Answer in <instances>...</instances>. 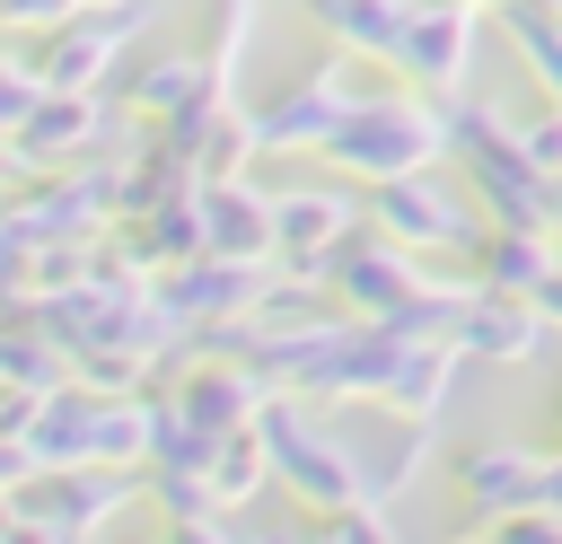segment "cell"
Returning a JSON list of instances; mask_svg holds the SVG:
<instances>
[{
    "mask_svg": "<svg viewBox=\"0 0 562 544\" xmlns=\"http://www.w3.org/2000/svg\"><path fill=\"white\" fill-rule=\"evenodd\" d=\"M439 149H448V114H430L422 97H360V105L342 114V132L325 140V158L351 167V175H369V184L422 175Z\"/></svg>",
    "mask_w": 562,
    "mask_h": 544,
    "instance_id": "obj_1",
    "label": "cell"
},
{
    "mask_svg": "<svg viewBox=\"0 0 562 544\" xmlns=\"http://www.w3.org/2000/svg\"><path fill=\"white\" fill-rule=\"evenodd\" d=\"M255 430H263V447H272V474H281L307 509H351V500H369V474H360L325 430H307L299 404H263Z\"/></svg>",
    "mask_w": 562,
    "mask_h": 544,
    "instance_id": "obj_2",
    "label": "cell"
},
{
    "mask_svg": "<svg viewBox=\"0 0 562 544\" xmlns=\"http://www.w3.org/2000/svg\"><path fill=\"white\" fill-rule=\"evenodd\" d=\"M465 61H474V0H413V18H404V53H395V70H404L413 88H430V97H448V88L465 79Z\"/></svg>",
    "mask_w": 562,
    "mask_h": 544,
    "instance_id": "obj_3",
    "label": "cell"
},
{
    "mask_svg": "<svg viewBox=\"0 0 562 544\" xmlns=\"http://www.w3.org/2000/svg\"><path fill=\"white\" fill-rule=\"evenodd\" d=\"M351 105H360V97L342 88V61H325L316 79H299V88L272 97L263 114H246V132H255V149H325Z\"/></svg>",
    "mask_w": 562,
    "mask_h": 544,
    "instance_id": "obj_4",
    "label": "cell"
},
{
    "mask_svg": "<svg viewBox=\"0 0 562 544\" xmlns=\"http://www.w3.org/2000/svg\"><path fill=\"white\" fill-rule=\"evenodd\" d=\"M457 500H465L483 526H492V518H518V509L544 500V465H536L527 447H501V439H492V447H465V456H457Z\"/></svg>",
    "mask_w": 562,
    "mask_h": 544,
    "instance_id": "obj_5",
    "label": "cell"
},
{
    "mask_svg": "<svg viewBox=\"0 0 562 544\" xmlns=\"http://www.w3.org/2000/svg\"><path fill=\"white\" fill-rule=\"evenodd\" d=\"M378 228H386V246H465L474 228H465V202H448L430 175H395V184H378Z\"/></svg>",
    "mask_w": 562,
    "mask_h": 544,
    "instance_id": "obj_6",
    "label": "cell"
},
{
    "mask_svg": "<svg viewBox=\"0 0 562 544\" xmlns=\"http://www.w3.org/2000/svg\"><path fill=\"white\" fill-rule=\"evenodd\" d=\"M202 237H211L220 263H263L272 254V202L237 175H211L202 184Z\"/></svg>",
    "mask_w": 562,
    "mask_h": 544,
    "instance_id": "obj_7",
    "label": "cell"
},
{
    "mask_svg": "<svg viewBox=\"0 0 562 544\" xmlns=\"http://www.w3.org/2000/svg\"><path fill=\"white\" fill-rule=\"evenodd\" d=\"M132 9H140V0H132ZM132 9H105V18L61 26V44H44V53H35V88H44V97H79V88H88V79L114 61V44H123Z\"/></svg>",
    "mask_w": 562,
    "mask_h": 544,
    "instance_id": "obj_8",
    "label": "cell"
},
{
    "mask_svg": "<svg viewBox=\"0 0 562 544\" xmlns=\"http://www.w3.org/2000/svg\"><path fill=\"white\" fill-rule=\"evenodd\" d=\"M544 342V316L527 307V298H501V290H483L465 316H457V351H483V360H527Z\"/></svg>",
    "mask_w": 562,
    "mask_h": 544,
    "instance_id": "obj_9",
    "label": "cell"
},
{
    "mask_svg": "<svg viewBox=\"0 0 562 544\" xmlns=\"http://www.w3.org/2000/svg\"><path fill=\"white\" fill-rule=\"evenodd\" d=\"M448 386H457V342L422 333V342H404V360H395V377H386V404H395L404 421H430V412L448 404Z\"/></svg>",
    "mask_w": 562,
    "mask_h": 544,
    "instance_id": "obj_10",
    "label": "cell"
},
{
    "mask_svg": "<svg viewBox=\"0 0 562 544\" xmlns=\"http://www.w3.org/2000/svg\"><path fill=\"white\" fill-rule=\"evenodd\" d=\"M176 412L193 421V430H246L255 412H263V377H246V369H202V377H184V395H176Z\"/></svg>",
    "mask_w": 562,
    "mask_h": 544,
    "instance_id": "obj_11",
    "label": "cell"
},
{
    "mask_svg": "<svg viewBox=\"0 0 562 544\" xmlns=\"http://www.w3.org/2000/svg\"><path fill=\"white\" fill-rule=\"evenodd\" d=\"M553 263H562V254H553L544 228H492V237H483V290H501V298H536V281H544Z\"/></svg>",
    "mask_w": 562,
    "mask_h": 544,
    "instance_id": "obj_12",
    "label": "cell"
},
{
    "mask_svg": "<svg viewBox=\"0 0 562 544\" xmlns=\"http://www.w3.org/2000/svg\"><path fill=\"white\" fill-rule=\"evenodd\" d=\"M307 18H325L351 53H404V18H413V0H307Z\"/></svg>",
    "mask_w": 562,
    "mask_h": 544,
    "instance_id": "obj_13",
    "label": "cell"
},
{
    "mask_svg": "<svg viewBox=\"0 0 562 544\" xmlns=\"http://www.w3.org/2000/svg\"><path fill=\"white\" fill-rule=\"evenodd\" d=\"M114 500H123L114 474H79V483H44V491H26L18 518H35V526H79V518H114Z\"/></svg>",
    "mask_w": 562,
    "mask_h": 544,
    "instance_id": "obj_14",
    "label": "cell"
},
{
    "mask_svg": "<svg viewBox=\"0 0 562 544\" xmlns=\"http://www.w3.org/2000/svg\"><path fill=\"white\" fill-rule=\"evenodd\" d=\"M88 132H97V105H88V97H35L26 123H18V149H26V158H61V149H79Z\"/></svg>",
    "mask_w": 562,
    "mask_h": 544,
    "instance_id": "obj_15",
    "label": "cell"
},
{
    "mask_svg": "<svg viewBox=\"0 0 562 544\" xmlns=\"http://www.w3.org/2000/svg\"><path fill=\"white\" fill-rule=\"evenodd\" d=\"M509 44H518V61L553 88V105H562V26L544 18V9H527V0H509Z\"/></svg>",
    "mask_w": 562,
    "mask_h": 544,
    "instance_id": "obj_16",
    "label": "cell"
},
{
    "mask_svg": "<svg viewBox=\"0 0 562 544\" xmlns=\"http://www.w3.org/2000/svg\"><path fill=\"white\" fill-rule=\"evenodd\" d=\"M518 149H527V167L562 175V105H553V114H527V123H518Z\"/></svg>",
    "mask_w": 562,
    "mask_h": 544,
    "instance_id": "obj_17",
    "label": "cell"
},
{
    "mask_svg": "<svg viewBox=\"0 0 562 544\" xmlns=\"http://www.w3.org/2000/svg\"><path fill=\"white\" fill-rule=\"evenodd\" d=\"M334 544H395V526L369 509V500H351V509H334V526H325Z\"/></svg>",
    "mask_w": 562,
    "mask_h": 544,
    "instance_id": "obj_18",
    "label": "cell"
},
{
    "mask_svg": "<svg viewBox=\"0 0 562 544\" xmlns=\"http://www.w3.org/2000/svg\"><path fill=\"white\" fill-rule=\"evenodd\" d=\"M492 544H562V518H553V509H518V518H492Z\"/></svg>",
    "mask_w": 562,
    "mask_h": 544,
    "instance_id": "obj_19",
    "label": "cell"
},
{
    "mask_svg": "<svg viewBox=\"0 0 562 544\" xmlns=\"http://www.w3.org/2000/svg\"><path fill=\"white\" fill-rule=\"evenodd\" d=\"M527 307H536V316H544V325H562V263H553V272H544V281H536V298H527Z\"/></svg>",
    "mask_w": 562,
    "mask_h": 544,
    "instance_id": "obj_20",
    "label": "cell"
},
{
    "mask_svg": "<svg viewBox=\"0 0 562 544\" xmlns=\"http://www.w3.org/2000/svg\"><path fill=\"white\" fill-rule=\"evenodd\" d=\"M18 474H35V456L26 447H0V483H18Z\"/></svg>",
    "mask_w": 562,
    "mask_h": 544,
    "instance_id": "obj_21",
    "label": "cell"
},
{
    "mask_svg": "<svg viewBox=\"0 0 562 544\" xmlns=\"http://www.w3.org/2000/svg\"><path fill=\"white\" fill-rule=\"evenodd\" d=\"M553 228H562V175H553Z\"/></svg>",
    "mask_w": 562,
    "mask_h": 544,
    "instance_id": "obj_22",
    "label": "cell"
},
{
    "mask_svg": "<svg viewBox=\"0 0 562 544\" xmlns=\"http://www.w3.org/2000/svg\"><path fill=\"white\" fill-rule=\"evenodd\" d=\"M290 544H334V535H290Z\"/></svg>",
    "mask_w": 562,
    "mask_h": 544,
    "instance_id": "obj_23",
    "label": "cell"
},
{
    "mask_svg": "<svg viewBox=\"0 0 562 544\" xmlns=\"http://www.w3.org/2000/svg\"><path fill=\"white\" fill-rule=\"evenodd\" d=\"M492 9H509V0H492Z\"/></svg>",
    "mask_w": 562,
    "mask_h": 544,
    "instance_id": "obj_24",
    "label": "cell"
}]
</instances>
